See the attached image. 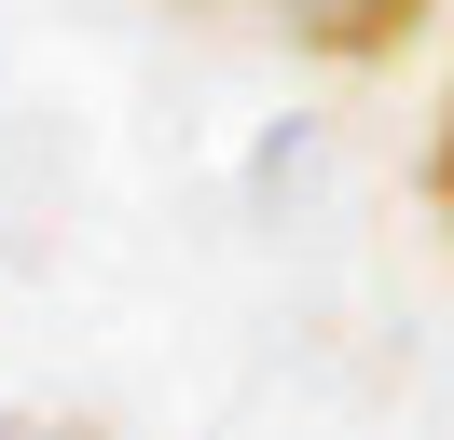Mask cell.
Wrapping results in <instances>:
<instances>
[{
	"mask_svg": "<svg viewBox=\"0 0 454 440\" xmlns=\"http://www.w3.org/2000/svg\"><path fill=\"white\" fill-rule=\"evenodd\" d=\"M179 14H207V28H248V42H276V55H317V69H386L399 42H413L441 0H179Z\"/></svg>",
	"mask_w": 454,
	"mask_h": 440,
	"instance_id": "1",
	"label": "cell"
},
{
	"mask_svg": "<svg viewBox=\"0 0 454 440\" xmlns=\"http://www.w3.org/2000/svg\"><path fill=\"white\" fill-rule=\"evenodd\" d=\"M413 192H427V220L454 234V82H441V110H427V152H413Z\"/></svg>",
	"mask_w": 454,
	"mask_h": 440,
	"instance_id": "2",
	"label": "cell"
},
{
	"mask_svg": "<svg viewBox=\"0 0 454 440\" xmlns=\"http://www.w3.org/2000/svg\"><path fill=\"white\" fill-rule=\"evenodd\" d=\"M0 440H97V427H69V412H0Z\"/></svg>",
	"mask_w": 454,
	"mask_h": 440,
	"instance_id": "3",
	"label": "cell"
}]
</instances>
